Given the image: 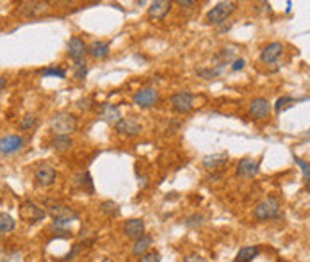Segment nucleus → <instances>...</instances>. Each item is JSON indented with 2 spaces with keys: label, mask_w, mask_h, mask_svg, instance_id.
<instances>
[{
  "label": "nucleus",
  "mask_w": 310,
  "mask_h": 262,
  "mask_svg": "<svg viewBox=\"0 0 310 262\" xmlns=\"http://www.w3.org/2000/svg\"><path fill=\"white\" fill-rule=\"evenodd\" d=\"M45 207H46V213L52 216L54 225H56L57 229L78 218V214L75 213L72 207H68V205H64V203L59 202V200H54V198H46V200H45Z\"/></svg>",
  "instance_id": "nucleus-1"
},
{
  "label": "nucleus",
  "mask_w": 310,
  "mask_h": 262,
  "mask_svg": "<svg viewBox=\"0 0 310 262\" xmlns=\"http://www.w3.org/2000/svg\"><path fill=\"white\" fill-rule=\"evenodd\" d=\"M50 129L56 136H68L77 131V118L72 113H57L50 120Z\"/></svg>",
  "instance_id": "nucleus-2"
},
{
  "label": "nucleus",
  "mask_w": 310,
  "mask_h": 262,
  "mask_svg": "<svg viewBox=\"0 0 310 262\" xmlns=\"http://www.w3.org/2000/svg\"><path fill=\"white\" fill-rule=\"evenodd\" d=\"M235 9H237V4H235V2H219V4H216L211 11L207 13L205 20H207V23L217 25V23L225 22Z\"/></svg>",
  "instance_id": "nucleus-3"
},
{
  "label": "nucleus",
  "mask_w": 310,
  "mask_h": 262,
  "mask_svg": "<svg viewBox=\"0 0 310 262\" xmlns=\"http://www.w3.org/2000/svg\"><path fill=\"white\" fill-rule=\"evenodd\" d=\"M280 213V202L275 196H269L262 200L257 207H255V218L259 219H273L277 218Z\"/></svg>",
  "instance_id": "nucleus-4"
},
{
  "label": "nucleus",
  "mask_w": 310,
  "mask_h": 262,
  "mask_svg": "<svg viewBox=\"0 0 310 262\" xmlns=\"http://www.w3.org/2000/svg\"><path fill=\"white\" fill-rule=\"evenodd\" d=\"M20 216L29 223H38V221H43L46 218V209L34 202H25L20 207Z\"/></svg>",
  "instance_id": "nucleus-5"
},
{
  "label": "nucleus",
  "mask_w": 310,
  "mask_h": 262,
  "mask_svg": "<svg viewBox=\"0 0 310 262\" xmlns=\"http://www.w3.org/2000/svg\"><path fill=\"white\" fill-rule=\"evenodd\" d=\"M50 11V4L48 2H39V0H31V2H22L18 6V13L22 16L27 18H38L45 13Z\"/></svg>",
  "instance_id": "nucleus-6"
},
{
  "label": "nucleus",
  "mask_w": 310,
  "mask_h": 262,
  "mask_svg": "<svg viewBox=\"0 0 310 262\" xmlns=\"http://www.w3.org/2000/svg\"><path fill=\"white\" fill-rule=\"evenodd\" d=\"M194 97L187 91H178L171 97V105L177 113H191L194 109Z\"/></svg>",
  "instance_id": "nucleus-7"
},
{
  "label": "nucleus",
  "mask_w": 310,
  "mask_h": 262,
  "mask_svg": "<svg viewBox=\"0 0 310 262\" xmlns=\"http://www.w3.org/2000/svg\"><path fill=\"white\" fill-rule=\"evenodd\" d=\"M23 147V137L16 136V134H7L0 139V153L2 155H11V153L18 152Z\"/></svg>",
  "instance_id": "nucleus-8"
},
{
  "label": "nucleus",
  "mask_w": 310,
  "mask_h": 262,
  "mask_svg": "<svg viewBox=\"0 0 310 262\" xmlns=\"http://www.w3.org/2000/svg\"><path fill=\"white\" fill-rule=\"evenodd\" d=\"M157 100H159V93L155 89H152V87H143V89H139L138 93L134 95V104L143 107V109L152 107Z\"/></svg>",
  "instance_id": "nucleus-9"
},
{
  "label": "nucleus",
  "mask_w": 310,
  "mask_h": 262,
  "mask_svg": "<svg viewBox=\"0 0 310 262\" xmlns=\"http://www.w3.org/2000/svg\"><path fill=\"white\" fill-rule=\"evenodd\" d=\"M56 169L52 168L50 164H41L36 168V173H34V179L38 182L39 186H52L56 182Z\"/></svg>",
  "instance_id": "nucleus-10"
},
{
  "label": "nucleus",
  "mask_w": 310,
  "mask_h": 262,
  "mask_svg": "<svg viewBox=\"0 0 310 262\" xmlns=\"http://www.w3.org/2000/svg\"><path fill=\"white\" fill-rule=\"evenodd\" d=\"M114 131H116L118 134H122V136L134 137L141 132V125H139L138 121L130 120V118H120V120L114 123Z\"/></svg>",
  "instance_id": "nucleus-11"
},
{
  "label": "nucleus",
  "mask_w": 310,
  "mask_h": 262,
  "mask_svg": "<svg viewBox=\"0 0 310 262\" xmlns=\"http://www.w3.org/2000/svg\"><path fill=\"white\" fill-rule=\"evenodd\" d=\"M68 54L75 63L78 61H86V54H88V45L84 43L80 38H72L68 41Z\"/></svg>",
  "instance_id": "nucleus-12"
},
{
  "label": "nucleus",
  "mask_w": 310,
  "mask_h": 262,
  "mask_svg": "<svg viewBox=\"0 0 310 262\" xmlns=\"http://www.w3.org/2000/svg\"><path fill=\"white\" fill-rule=\"evenodd\" d=\"M283 52V45L278 43V41H275V43H269L266 45L264 49H262L261 52V61L262 63H266V65H271V63H275V61L282 55Z\"/></svg>",
  "instance_id": "nucleus-13"
},
{
  "label": "nucleus",
  "mask_w": 310,
  "mask_h": 262,
  "mask_svg": "<svg viewBox=\"0 0 310 262\" xmlns=\"http://www.w3.org/2000/svg\"><path fill=\"white\" fill-rule=\"evenodd\" d=\"M123 232H125L128 239H141L144 235V221L143 219H128L125 227H123Z\"/></svg>",
  "instance_id": "nucleus-14"
},
{
  "label": "nucleus",
  "mask_w": 310,
  "mask_h": 262,
  "mask_svg": "<svg viewBox=\"0 0 310 262\" xmlns=\"http://www.w3.org/2000/svg\"><path fill=\"white\" fill-rule=\"evenodd\" d=\"M271 115V104L266 98H255L249 104V116L251 118H266Z\"/></svg>",
  "instance_id": "nucleus-15"
},
{
  "label": "nucleus",
  "mask_w": 310,
  "mask_h": 262,
  "mask_svg": "<svg viewBox=\"0 0 310 262\" xmlns=\"http://www.w3.org/2000/svg\"><path fill=\"white\" fill-rule=\"evenodd\" d=\"M170 9H171V2H168V0H155L148 7V16L155 18V20H162L170 13Z\"/></svg>",
  "instance_id": "nucleus-16"
},
{
  "label": "nucleus",
  "mask_w": 310,
  "mask_h": 262,
  "mask_svg": "<svg viewBox=\"0 0 310 262\" xmlns=\"http://www.w3.org/2000/svg\"><path fill=\"white\" fill-rule=\"evenodd\" d=\"M257 173H259V163L257 161L243 159L237 164V177H241V179H253Z\"/></svg>",
  "instance_id": "nucleus-17"
},
{
  "label": "nucleus",
  "mask_w": 310,
  "mask_h": 262,
  "mask_svg": "<svg viewBox=\"0 0 310 262\" xmlns=\"http://www.w3.org/2000/svg\"><path fill=\"white\" fill-rule=\"evenodd\" d=\"M227 163H228V153L227 152L212 153V155H207V157L203 159V166L207 169H217Z\"/></svg>",
  "instance_id": "nucleus-18"
},
{
  "label": "nucleus",
  "mask_w": 310,
  "mask_h": 262,
  "mask_svg": "<svg viewBox=\"0 0 310 262\" xmlns=\"http://www.w3.org/2000/svg\"><path fill=\"white\" fill-rule=\"evenodd\" d=\"M88 52L94 59H104V57L109 55V43H106V41H93L88 47Z\"/></svg>",
  "instance_id": "nucleus-19"
},
{
  "label": "nucleus",
  "mask_w": 310,
  "mask_h": 262,
  "mask_svg": "<svg viewBox=\"0 0 310 262\" xmlns=\"http://www.w3.org/2000/svg\"><path fill=\"white\" fill-rule=\"evenodd\" d=\"M259 253H261V248H259V246H246V248H241L237 257H235V262H251Z\"/></svg>",
  "instance_id": "nucleus-20"
},
{
  "label": "nucleus",
  "mask_w": 310,
  "mask_h": 262,
  "mask_svg": "<svg viewBox=\"0 0 310 262\" xmlns=\"http://www.w3.org/2000/svg\"><path fill=\"white\" fill-rule=\"evenodd\" d=\"M154 245V239L150 237V235H143L141 239H138L136 243H134V248H132V253L134 255H144L146 253V250H150V246Z\"/></svg>",
  "instance_id": "nucleus-21"
},
{
  "label": "nucleus",
  "mask_w": 310,
  "mask_h": 262,
  "mask_svg": "<svg viewBox=\"0 0 310 262\" xmlns=\"http://www.w3.org/2000/svg\"><path fill=\"white\" fill-rule=\"evenodd\" d=\"M100 118L104 121H118L120 120V111L114 105L104 104L100 107Z\"/></svg>",
  "instance_id": "nucleus-22"
},
{
  "label": "nucleus",
  "mask_w": 310,
  "mask_h": 262,
  "mask_svg": "<svg viewBox=\"0 0 310 262\" xmlns=\"http://www.w3.org/2000/svg\"><path fill=\"white\" fill-rule=\"evenodd\" d=\"M16 227V221L13 219V216L6 213H0V232H11Z\"/></svg>",
  "instance_id": "nucleus-23"
},
{
  "label": "nucleus",
  "mask_w": 310,
  "mask_h": 262,
  "mask_svg": "<svg viewBox=\"0 0 310 262\" xmlns=\"http://www.w3.org/2000/svg\"><path fill=\"white\" fill-rule=\"evenodd\" d=\"M54 148H56L57 152H66L72 148V139L70 136H56L54 139Z\"/></svg>",
  "instance_id": "nucleus-24"
},
{
  "label": "nucleus",
  "mask_w": 310,
  "mask_h": 262,
  "mask_svg": "<svg viewBox=\"0 0 310 262\" xmlns=\"http://www.w3.org/2000/svg\"><path fill=\"white\" fill-rule=\"evenodd\" d=\"M75 184L80 187H88V191L93 193V180H91L88 171H86V173H78L77 177H75Z\"/></svg>",
  "instance_id": "nucleus-25"
},
{
  "label": "nucleus",
  "mask_w": 310,
  "mask_h": 262,
  "mask_svg": "<svg viewBox=\"0 0 310 262\" xmlns=\"http://www.w3.org/2000/svg\"><path fill=\"white\" fill-rule=\"evenodd\" d=\"M100 211L106 214V216H118V214H120V207H118L114 202H111V200L102 202V205H100Z\"/></svg>",
  "instance_id": "nucleus-26"
},
{
  "label": "nucleus",
  "mask_w": 310,
  "mask_h": 262,
  "mask_svg": "<svg viewBox=\"0 0 310 262\" xmlns=\"http://www.w3.org/2000/svg\"><path fill=\"white\" fill-rule=\"evenodd\" d=\"M73 68H75V79L77 81H84L86 75H88V63L86 61H78V63L73 65Z\"/></svg>",
  "instance_id": "nucleus-27"
},
{
  "label": "nucleus",
  "mask_w": 310,
  "mask_h": 262,
  "mask_svg": "<svg viewBox=\"0 0 310 262\" xmlns=\"http://www.w3.org/2000/svg\"><path fill=\"white\" fill-rule=\"evenodd\" d=\"M41 75H43V77H59V79H64V77H66V71L62 70V68L52 66V68H45V70L41 71Z\"/></svg>",
  "instance_id": "nucleus-28"
},
{
  "label": "nucleus",
  "mask_w": 310,
  "mask_h": 262,
  "mask_svg": "<svg viewBox=\"0 0 310 262\" xmlns=\"http://www.w3.org/2000/svg\"><path fill=\"white\" fill-rule=\"evenodd\" d=\"M294 161H296V164H298L299 168H301V171H303V179L307 182H310V163H307L303 159H299L298 155H294Z\"/></svg>",
  "instance_id": "nucleus-29"
},
{
  "label": "nucleus",
  "mask_w": 310,
  "mask_h": 262,
  "mask_svg": "<svg viewBox=\"0 0 310 262\" xmlns=\"http://www.w3.org/2000/svg\"><path fill=\"white\" fill-rule=\"evenodd\" d=\"M294 102H296V98H293V97H282V98L277 100V104H275V109L280 113V111L287 109L289 105H293Z\"/></svg>",
  "instance_id": "nucleus-30"
},
{
  "label": "nucleus",
  "mask_w": 310,
  "mask_h": 262,
  "mask_svg": "<svg viewBox=\"0 0 310 262\" xmlns=\"http://www.w3.org/2000/svg\"><path fill=\"white\" fill-rule=\"evenodd\" d=\"M36 120H38V118H36L34 115L23 116V118H22V123H20V129H22V131H31V129H32V127L36 125Z\"/></svg>",
  "instance_id": "nucleus-31"
},
{
  "label": "nucleus",
  "mask_w": 310,
  "mask_h": 262,
  "mask_svg": "<svg viewBox=\"0 0 310 262\" xmlns=\"http://www.w3.org/2000/svg\"><path fill=\"white\" fill-rule=\"evenodd\" d=\"M221 68H207V70H198V75L203 77V79H214L221 73Z\"/></svg>",
  "instance_id": "nucleus-32"
},
{
  "label": "nucleus",
  "mask_w": 310,
  "mask_h": 262,
  "mask_svg": "<svg viewBox=\"0 0 310 262\" xmlns=\"http://www.w3.org/2000/svg\"><path fill=\"white\" fill-rule=\"evenodd\" d=\"M138 262H161V255H159V251H150V253L139 257Z\"/></svg>",
  "instance_id": "nucleus-33"
},
{
  "label": "nucleus",
  "mask_w": 310,
  "mask_h": 262,
  "mask_svg": "<svg viewBox=\"0 0 310 262\" xmlns=\"http://www.w3.org/2000/svg\"><path fill=\"white\" fill-rule=\"evenodd\" d=\"M184 262H209V261L203 259V257L196 255V253H191V255H187L186 259H184Z\"/></svg>",
  "instance_id": "nucleus-34"
},
{
  "label": "nucleus",
  "mask_w": 310,
  "mask_h": 262,
  "mask_svg": "<svg viewBox=\"0 0 310 262\" xmlns=\"http://www.w3.org/2000/svg\"><path fill=\"white\" fill-rule=\"evenodd\" d=\"M202 216H198V214H196V216H191V218L187 219V221H186V223L189 225V227H193V225H202Z\"/></svg>",
  "instance_id": "nucleus-35"
},
{
  "label": "nucleus",
  "mask_w": 310,
  "mask_h": 262,
  "mask_svg": "<svg viewBox=\"0 0 310 262\" xmlns=\"http://www.w3.org/2000/svg\"><path fill=\"white\" fill-rule=\"evenodd\" d=\"M244 65H246V63H244V59H235V61H233V63H232V70H233V71L243 70Z\"/></svg>",
  "instance_id": "nucleus-36"
},
{
  "label": "nucleus",
  "mask_w": 310,
  "mask_h": 262,
  "mask_svg": "<svg viewBox=\"0 0 310 262\" xmlns=\"http://www.w3.org/2000/svg\"><path fill=\"white\" fill-rule=\"evenodd\" d=\"M178 6H182V7H193V6H196V2H193V0H178Z\"/></svg>",
  "instance_id": "nucleus-37"
},
{
  "label": "nucleus",
  "mask_w": 310,
  "mask_h": 262,
  "mask_svg": "<svg viewBox=\"0 0 310 262\" xmlns=\"http://www.w3.org/2000/svg\"><path fill=\"white\" fill-rule=\"evenodd\" d=\"M88 105H89V100H80V102H78V109H89Z\"/></svg>",
  "instance_id": "nucleus-38"
},
{
  "label": "nucleus",
  "mask_w": 310,
  "mask_h": 262,
  "mask_svg": "<svg viewBox=\"0 0 310 262\" xmlns=\"http://www.w3.org/2000/svg\"><path fill=\"white\" fill-rule=\"evenodd\" d=\"M6 84H7V79H6V77H0V93H2V89L6 87Z\"/></svg>",
  "instance_id": "nucleus-39"
}]
</instances>
